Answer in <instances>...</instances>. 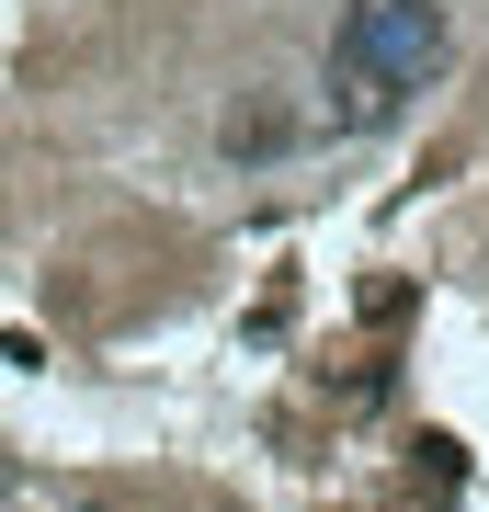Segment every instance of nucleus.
<instances>
[{"label": "nucleus", "instance_id": "1", "mask_svg": "<svg viewBox=\"0 0 489 512\" xmlns=\"http://www.w3.org/2000/svg\"><path fill=\"white\" fill-rule=\"evenodd\" d=\"M444 69H455L444 0H342L330 57H319V126L330 137H387Z\"/></svg>", "mask_w": 489, "mask_h": 512}, {"label": "nucleus", "instance_id": "2", "mask_svg": "<svg viewBox=\"0 0 489 512\" xmlns=\"http://www.w3.org/2000/svg\"><path fill=\"white\" fill-rule=\"evenodd\" d=\"M217 148H228V160H285V148H296V103L285 92H239L217 114Z\"/></svg>", "mask_w": 489, "mask_h": 512}]
</instances>
